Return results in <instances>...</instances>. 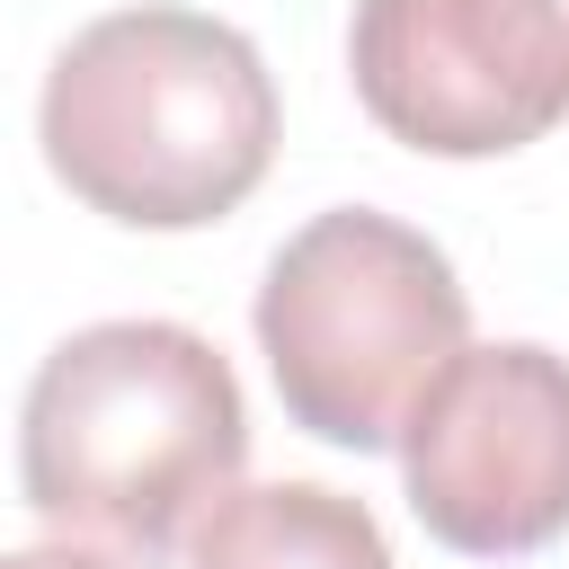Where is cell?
Here are the masks:
<instances>
[{
	"instance_id": "5",
	"label": "cell",
	"mask_w": 569,
	"mask_h": 569,
	"mask_svg": "<svg viewBox=\"0 0 569 569\" xmlns=\"http://www.w3.org/2000/svg\"><path fill=\"white\" fill-rule=\"evenodd\" d=\"M409 507L445 551L516 560L569 533V356L462 347L400 436Z\"/></svg>"
},
{
	"instance_id": "7",
	"label": "cell",
	"mask_w": 569,
	"mask_h": 569,
	"mask_svg": "<svg viewBox=\"0 0 569 569\" xmlns=\"http://www.w3.org/2000/svg\"><path fill=\"white\" fill-rule=\"evenodd\" d=\"M9 569H116V560L71 551V542H36V551H9Z\"/></svg>"
},
{
	"instance_id": "2",
	"label": "cell",
	"mask_w": 569,
	"mask_h": 569,
	"mask_svg": "<svg viewBox=\"0 0 569 569\" xmlns=\"http://www.w3.org/2000/svg\"><path fill=\"white\" fill-rule=\"evenodd\" d=\"M53 178L133 231L222 222L276 160V80L258 44L204 9H116L53 53Z\"/></svg>"
},
{
	"instance_id": "3",
	"label": "cell",
	"mask_w": 569,
	"mask_h": 569,
	"mask_svg": "<svg viewBox=\"0 0 569 569\" xmlns=\"http://www.w3.org/2000/svg\"><path fill=\"white\" fill-rule=\"evenodd\" d=\"M462 338L471 302L445 249L365 204L302 222L258 284V347L284 418L347 453L400 445Z\"/></svg>"
},
{
	"instance_id": "1",
	"label": "cell",
	"mask_w": 569,
	"mask_h": 569,
	"mask_svg": "<svg viewBox=\"0 0 569 569\" xmlns=\"http://www.w3.org/2000/svg\"><path fill=\"white\" fill-rule=\"evenodd\" d=\"M249 409L231 365L178 320H98L62 338L18 418V480L53 533H98L169 560L196 516L231 498Z\"/></svg>"
},
{
	"instance_id": "6",
	"label": "cell",
	"mask_w": 569,
	"mask_h": 569,
	"mask_svg": "<svg viewBox=\"0 0 569 569\" xmlns=\"http://www.w3.org/2000/svg\"><path fill=\"white\" fill-rule=\"evenodd\" d=\"M196 569H391V542L356 498L320 480H276L204 516Z\"/></svg>"
},
{
	"instance_id": "4",
	"label": "cell",
	"mask_w": 569,
	"mask_h": 569,
	"mask_svg": "<svg viewBox=\"0 0 569 569\" xmlns=\"http://www.w3.org/2000/svg\"><path fill=\"white\" fill-rule=\"evenodd\" d=\"M365 116L436 160H498L569 116V0H356Z\"/></svg>"
}]
</instances>
